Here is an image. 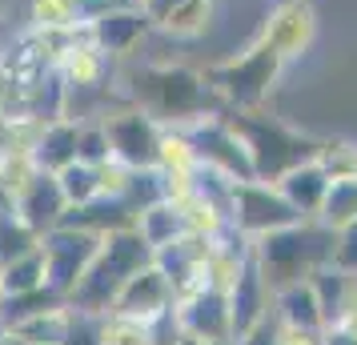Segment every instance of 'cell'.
I'll list each match as a JSON object with an SVG mask.
<instances>
[{
  "mask_svg": "<svg viewBox=\"0 0 357 345\" xmlns=\"http://www.w3.org/2000/svg\"><path fill=\"white\" fill-rule=\"evenodd\" d=\"M129 97L165 129H185L205 113H217L205 77L185 65H141L129 77Z\"/></svg>",
  "mask_w": 357,
  "mask_h": 345,
  "instance_id": "obj_1",
  "label": "cell"
},
{
  "mask_svg": "<svg viewBox=\"0 0 357 345\" xmlns=\"http://www.w3.org/2000/svg\"><path fill=\"white\" fill-rule=\"evenodd\" d=\"M145 265H153V245H145V237L132 229V225L105 233L97 257L89 261L81 281L73 285V293L65 297V305L77 309V313H93V317L109 313L116 293L125 289V281H129L137 269H145Z\"/></svg>",
  "mask_w": 357,
  "mask_h": 345,
  "instance_id": "obj_2",
  "label": "cell"
},
{
  "mask_svg": "<svg viewBox=\"0 0 357 345\" xmlns=\"http://www.w3.org/2000/svg\"><path fill=\"white\" fill-rule=\"evenodd\" d=\"M333 261V233L317 225L313 217L285 225L277 233H265L253 241V265L265 277L269 289L293 285V281H309L321 265Z\"/></svg>",
  "mask_w": 357,
  "mask_h": 345,
  "instance_id": "obj_3",
  "label": "cell"
},
{
  "mask_svg": "<svg viewBox=\"0 0 357 345\" xmlns=\"http://www.w3.org/2000/svg\"><path fill=\"white\" fill-rule=\"evenodd\" d=\"M281 68H285L281 52L273 45H265L261 36H253L241 52H233L225 61L209 65L201 77L209 84L213 100L229 105L233 113H257L261 105L269 100V93H273Z\"/></svg>",
  "mask_w": 357,
  "mask_h": 345,
  "instance_id": "obj_4",
  "label": "cell"
},
{
  "mask_svg": "<svg viewBox=\"0 0 357 345\" xmlns=\"http://www.w3.org/2000/svg\"><path fill=\"white\" fill-rule=\"evenodd\" d=\"M229 121L237 125L245 148H249V161H253V177L257 181L277 185L289 169H297V164H305V161H317V153H321L317 137L289 129L285 121L265 116L261 109L257 113H229Z\"/></svg>",
  "mask_w": 357,
  "mask_h": 345,
  "instance_id": "obj_5",
  "label": "cell"
},
{
  "mask_svg": "<svg viewBox=\"0 0 357 345\" xmlns=\"http://www.w3.org/2000/svg\"><path fill=\"white\" fill-rule=\"evenodd\" d=\"M305 217L293 209L285 193L269 181H237L233 185V197H229V229H237L241 237L257 241L265 233H277L285 225H297Z\"/></svg>",
  "mask_w": 357,
  "mask_h": 345,
  "instance_id": "obj_6",
  "label": "cell"
},
{
  "mask_svg": "<svg viewBox=\"0 0 357 345\" xmlns=\"http://www.w3.org/2000/svg\"><path fill=\"white\" fill-rule=\"evenodd\" d=\"M189 141L197 148V164L213 169L229 181H253V161H249V148H245L237 125L225 113H205L201 121L185 125Z\"/></svg>",
  "mask_w": 357,
  "mask_h": 345,
  "instance_id": "obj_7",
  "label": "cell"
},
{
  "mask_svg": "<svg viewBox=\"0 0 357 345\" xmlns=\"http://www.w3.org/2000/svg\"><path fill=\"white\" fill-rule=\"evenodd\" d=\"M100 249V233L77 229V225H56L40 237V257H45V281L49 289H56L61 297L73 293V285L81 281V273L89 269V261Z\"/></svg>",
  "mask_w": 357,
  "mask_h": 345,
  "instance_id": "obj_8",
  "label": "cell"
},
{
  "mask_svg": "<svg viewBox=\"0 0 357 345\" xmlns=\"http://www.w3.org/2000/svg\"><path fill=\"white\" fill-rule=\"evenodd\" d=\"M105 132H109V148H113V161L129 164V169H153L157 164V148H161V129L145 109H116L105 113Z\"/></svg>",
  "mask_w": 357,
  "mask_h": 345,
  "instance_id": "obj_9",
  "label": "cell"
},
{
  "mask_svg": "<svg viewBox=\"0 0 357 345\" xmlns=\"http://www.w3.org/2000/svg\"><path fill=\"white\" fill-rule=\"evenodd\" d=\"M257 36L281 52V61H301L317 40V8L309 0H277L265 13Z\"/></svg>",
  "mask_w": 357,
  "mask_h": 345,
  "instance_id": "obj_10",
  "label": "cell"
},
{
  "mask_svg": "<svg viewBox=\"0 0 357 345\" xmlns=\"http://www.w3.org/2000/svg\"><path fill=\"white\" fill-rule=\"evenodd\" d=\"M153 29L145 8L137 4H109L97 20H89V40L97 45L105 56H125L141 45V36Z\"/></svg>",
  "mask_w": 357,
  "mask_h": 345,
  "instance_id": "obj_11",
  "label": "cell"
},
{
  "mask_svg": "<svg viewBox=\"0 0 357 345\" xmlns=\"http://www.w3.org/2000/svg\"><path fill=\"white\" fill-rule=\"evenodd\" d=\"M225 301H229V329H233V342L245 337L249 329L261 325V321L273 313V289L265 285V277L257 273L253 261L245 265L241 273H237V281L225 289Z\"/></svg>",
  "mask_w": 357,
  "mask_h": 345,
  "instance_id": "obj_12",
  "label": "cell"
},
{
  "mask_svg": "<svg viewBox=\"0 0 357 345\" xmlns=\"http://www.w3.org/2000/svg\"><path fill=\"white\" fill-rule=\"evenodd\" d=\"M177 317L189 337H201V342H217V345H229L233 342V329H229V301H225V289L217 285H205L197 289L193 297L177 301Z\"/></svg>",
  "mask_w": 357,
  "mask_h": 345,
  "instance_id": "obj_13",
  "label": "cell"
},
{
  "mask_svg": "<svg viewBox=\"0 0 357 345\" xmlns=\"http://www.w3.org/2000/svg\"><path fill=\"white\" fill-rule=\"evenodd\" d=\"M173 305H177L173 285H169V277H165L157 265L137 269L113 301L116 313H129V317H141V321H149V317H157V313H165V309H173Z\"/></svg>",
  "mask_w": 357,
  "mask_h": 345,
  "instance_id": "obj_14",
  "label": "cell"
},
{
  "mask_svg": "<svg viewBox=\"0 0 357 345\" xmlns=\"http://www.w3.org/2000/svg\"><path fill=\"white\" fill-rule=\"evenodd\" d=\"M65 209H68V201H65V193H61V185H56V173H45V169L36 173L33 181H29V189L17 197V213L24 217L40 237L65 221Z\"/></svg>",
  "mask_w": 357,
  "mask_h": 345,
  "instance_id": "obj_15",
  "label": "cell"
},
{
  "mask_svg": "<svg viewBox=\"0 0 357 345\" xmlns=\"http://www.w3.org/2000/svg\"><path fill=\"white\" fill-rule=\"evenodd\" d=\"M213 17H217V0H165V8L153 17V29L177 40H197L209 33Z\"/></svg>",
  "mask_w": 357,
  "mask_h": 345,
  "instance_id": "obj_16",
  "label": "cell"
},
{
  "mask_svg": "<svg viewBox=\"0 0 357 345\" xmlns=\"http://www.w3.org/2000/svg\"><path fill=\"white\" fill-rule=\"evenodd\" d=\"M277 189L285 193V201H289L301 217H317L325 189H329V173H325L321 161H305V164H297V169H289V173L277 181Z\"/></svg>",
  "mask_w": 357,
  "mask_h": 345,
  "instance_id": "obj_17",
  "label": "cell"
},
{
  "mask_svg": "<svg viewBox=\"0 0 357 345\" xmlns=\"http://www.w3.org/2000/svg\"><path fill=\"white\" fill-rule=\"evenodd\" d=\"M77 129H81V121H73V116L49 121L40 129V137L33 141V157L45 173H61L65 164L77 161Z\"/></svg>",
  "mask_w": 357,
  "mask_h": 345,
  "instance_id": "obj_18",
  "label": "cell"
},
{
  "mask_svg": "<svg viewBox=\"0 0 357 345\" xmlns=\"http://www.w3.org/2000/svg\"><path fill=\"white\" fill-rule=\"evenodd\" d=\"M109 61H113V56H105L89 36H81V40L61 56L56 72H61V81L68 84V93H73V89H97V84L105 81V72H109Z\"/></svg>",
  "mask_w": 357,
  "mask_h": 345,
  "instance_id": "obj_19",
  "label": "cell"
},
{
  "mask_svg": "<svg viewBox=\"0 0 357 345\" xmlns=\"http://www.w3.org/2000/svg\"><path fill=\"white\" fill-rule=\"evenodd\" d=\"M273 317L281 325H301V329H325L321 305H317V293L309 281H293V285H281L273 289Z\"/></svg>",
  "mask_w": 357,
  "mask_h": 345,
  "instance_id": "obj_20",
  "label": "cell"
},
{
  "mask_svg": "<svg viewBox=\"0 0 357 345\" xmlns=\"http://www.w3.org/2000/svg\"><path fill=\"white\" fill-rule=\"evenodd\" d=\"M132 229L141 233L145 245H153V253H157V249L173 245L181 233H185V217H181V209L173 201H153V205H145V209L137 213Z\"/></svg>",
  "mask_w": 357,
  "mask_h": 345,
  "instance_id": "obj_21",
  "label": "cell"
},
{
  "mask_svg": "<svg viewBox=\"0 0 357 345\" xmlns=\"http://www.w3.org/2000/svg\"><path fill=\"white\" fill-rule=\"evenodd\" d=\"M68 325H73V309L68 305H52V309H40L33 317L17 321V325L4 329V333H13L20 342H33V345H65Z\"/></svg>",
  "mask_w": 357,
  "mask_h": 345,
  "instance_id": "obj_22",
  "label": "cell"
},
{
  "mask_svg": "<svg viewBox=\"0 0 357 345\" xmlns=\"http://www.w3.org/2000/svg\"><path fill=\"white\" fill-rule=\"evenodd\" d=\"M309 285H313V293H317V305H321L325 329L337 325L341 313H345V301H349V285H354V273H345V269H337V265L329 261V265H321V269L309 277Z\"/></svg>",
  "mask_w": 357,
  "mask_h": 345,
  "instance_id": "obj_23",
  "label": "cell"
},
{
  "mask_svg": "<svg viewBox=\"0 0 357 345\" xmlns=\"http://www.w3.org/2000/svg\"><path fill=\"white\" fill-rule=\"evenodd\" d=\"M313 221L325 225L329 233H337L349 221H357V181L354 177H329V189H325L321 209H317Z\"/></svg>",
  "mask_w": 357,
  "mask_h": 345,
  "instance_id": "obj_24",
  "label": "cell"
},
{
  "mask_svg": "<svg viewBox=\"0 0 357 345\" xmlns=\"http://www.w3.org/2000/svg\"><path fill=\"white\" fill-rule=\"evenodd\" d=\"M45 257L40 249H33L29 257H17V261L0 265V297H17V293H33V289H45Z\"/></svg>",
  "mask_w": 357,
  "mask_h": 345,
  "instance_id": "obj_25",
  "label": "cell"
},
{
  "mask_svg": "<svg viewBox=\"0 0 357 345\" xmlns=\"http://www.w3.org/2000/svg\"><path fill=\"white\" fill-rule=\"evenodd\" d=\"M33 249H40V233L13 209V213H0V265L29 257Z\"/></svg>",
  "mask_w": 357,
  "mask_h": 345,
  "instance_id": "obj_26",
  "label": "cell"
},
{
  "mask_svg": "<svg viewBox=\"0 0 357 345\" xmlns=\"http://www.w3.org/2000/svg\"><path fill=\"white\" fill-rule=\"evenodd\" d=\"M33 29H89L81 17V0H29Z\"/></svg>",
  "mask_w": 357,
  "mask_h": 345,
  "instance_id": "obj_27",
  "label": "cell"
},
{
  "mask_svg": "<svg viewBox=\"0 0 357 345\" xmlns=\"http://www.w3.org/2000/svg\"><path fill=\"white\" fill-rule=\"evenodd\" d=\"M157 169L161 173H197V148L185 129H161Z\"/></svg>",
  "mask_w": 357,
  "mask_h": 345,
  "instance_id": "obj_28",
  "label": "cell"
},
{
  "mask_svg": "<svg viewBox=\"0 0 357 345\" xmlns=\"http://www.w3.org/2000/svg\"><path fill=\"white\" fill-rule=\"evenodd\" d=\"M36 173H40V164H36L33 148H24V145L0 148V181H4V189L13 197H20L29 189V181H33Z\"/></svg>",
  "mask_w": 357,
  "mask_h": 345,
  "instance_id": "obj_29",
  "label": "cell"
},
{
  "mask_svg": "<svg viewBox=\"0 0 357 345\" xmlns=\"http://www.w3.org/2000/svg\"><path fill=\"white\" fill-rule=\"evenodd\" d=\"M56 185L65 193L68 205H84V201L100 197V181H97V164H84V161H73L56 173Z\"/></svg>",
  "mask_w": 357,
  "mask_h": 345,
  "instance_id": "obj_30",
  "label": "cell"
},
{
  "mask_svg": "<svg viewBox=\"0 0 357 345\" xmlns=\"http://www.w3.org/2000/svg\"><path fill=\"white\" fill-rule=\"evenodd\" d=\"M100 345H149V321L129 313H100Z\"/></svg>",
  "mask_w": 357,
  "mask_h": 345,
  "instance_id": "obj_31",
  "label": "cell"
},
{
  "mask_svg": "<svg viewBox=\"0 0 357 345\" xmlns=\"http://www.w3.org/2000/svg\"><path fill=\"white\" fill-rule=\"evenodd\" d=\"M77 161H84V164H105V161H113L109 132H105V121H100V116H93V121H81V129H77Z\"/></svg>",
  "mask_w": 357,
  "mask_h": 345,
  "instance_id": "obj_32",
  "label": "cell"
},
{
  "mask_svg": "<svg viewBox=\"0 0 357 345\" xmlns=\"http://www.w3.org/2000/svg\"><path fill=\"white\" fill-rule=\"evenodd\" d=\"M181 337H185V325L177 317V305L149 317V345H181Z\"/></svg>",
  "mask_w": 357,
  "mask_h": 345,
  "instance_id": "obj_33",
  "label": "cell"
},
{
  "mask_svg": "<svg viewBox=\"0 0 357 345\" xmlns=\"http://www.w3.org/2000/svg\"><path fill=\"white\" fill-rule=\"evenodd\" d=\"M333 265L345 273H357V221L333 233Z\"/></svg>",
  "mask_w": 357,
  "mask_h": 345,
  "instance_id": "obj_34",
  "label": "cell"
},
{
  "mask_svg": "<svg viewBox=\"0 0 357 345\" xmlns=\"http://www.w3.org/2000/svg\"><path fill=\"white\" fill-rule=\"evenodd\" d=\"M65 345H100V317L73 309V325H68Z\"/></svg>",
  "mask_w": 357,
  "mask_h": 345,
  "instance_id": "obj_35",
  "label": "cell"
},
{
  "mask_svg": "<svg viewBox=\"0 0 357 345\" xmlns=\"http://www.w3.org/2000/svg\"><path fill=\"white\" fill-rule=\"evenodd\" d=\"M273 345H325V329H301V325H281L277 321Z\"/></svg>",
  "mask_w": 357,
  "mask_h": 345,
  "instance_id": "obj_36",
  "label": "cell"
},
{
  "mask_svg": "<svg viewBox=\"0 0 357 345\" xmlns=\"http://www.w3.org/2000/svg\"><path fill=\"white\" fill-rule=\"evenodd\" d=\"M273 329H277V317L269 313L261 325H253L249 333H245V337H237L233 345H273Z\"/></svg>",
  "mask_w": 357,
  "mask_h": 345,
  "instance_id": "obj_37",
  "label": "cell"
},
{
  "mask_svg": "<svg viewBox=\"0 0 357 345\" xmlns=\"http://www.w3.org/2000/svg\"><path fill=\"white\" fill-rule=\"evenodd\" d=\"M129 4H137V8H145V13H149V20H153V17H157V13L165 8V0H129Z\"/></svg>",
  "mask_w": 357,
  "mask_h": 345,
  "instance_id": "obj_38",
  "label": "cell"
},
{
  "mask_svg": "<svg viewBox=\"0 0 357 345\" xmlns=\"http://www.w3.org/2000/svg\"><path fill=\"white\" fill-rule=\"evenodd\" d=\"M13 209H17V197H13V193L4 189V181H0V213H13Z\"/></svg>",
  "mask_w": 357,
  "mask_h": 345,
  "instance_id": "obj_39",
  "label": "cell"
},
{
  "mask_svg": "<svg viewBox=\"0 0 357 345\" xmlns=\"http://www.w3.org/2000/svg\"><path fill=\"white\" fill-rule=\"evenodd\" d=\"M0 345H33V342H20V337H13V333H4V329H0Z\"/></svg>",
  "mask_w": 357,
  "mask_h": 345,
  "instance_id": "obj_40",
  "label": "cell"
},
{
  "mask_svg": "<svg viewBox=\"0 0 357 345\" xmlns=\"http://www.w3.org/2000/svg\"><path fill=\"white\" fill-rule=\"evenodd\" d=\"M181 345H217V342H201V337H189V333H185V337H181Z\"/></svg>",
  "mask_w": 357,
  "mask_h": 345,
  "instance_id": "obj_41",
  "label": "cell"
},
{
  "mask_svg": "<svg viewBox=\"0 0 357 345\" xmlns=\"http://www.w3.org/2000/svg\"><path fill=\"white\" fill-rule=\"evenodd\" d=\"M354 181H357V169H354Z\"/></svg>",
  "mask_w": 357,
  "mask_h": 345,
  "instance_id": "obj_42",
  "label": "cell"
}]
</instances>
